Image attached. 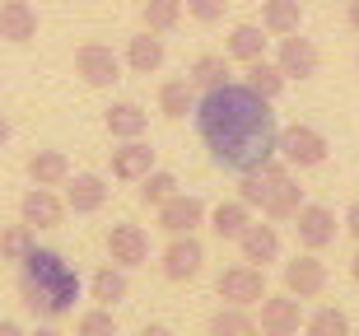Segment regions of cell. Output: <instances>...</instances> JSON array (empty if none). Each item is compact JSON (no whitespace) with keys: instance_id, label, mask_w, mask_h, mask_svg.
Returning a JSON list of instances; mask_svg holds the SVG:
<instances>
[{"instance_id":"obj_14","label":"cell","mask_w":359,"mask_h":336,"mask_svg":"<svg viewBox=\"0 0 359 336\" xmlns=\"http://www.w3.org/2000/svg\"><path fill=\"white\" fill-rule=\"evenodd\" d=\"M107 196H112V187H107L103 173H70L66 177V210H75V215H98L107 206Z\"/></svg>"},{"instance_id":"obj_10","label":"cell","mask_w":359,"mask_h":336,"mask_svg":"<svg viewBox=\"0 0 359 336\" xmlns=\"http://www.w3.org/2000/svg\"><path fill=\"white\" fill-rule=\"evenodd\" d=\"M107 257H112V267H121V271H135V267H145L149 262V234L140 224H112L107 229Z\"/></svg>"},{"instance_id":"obj_7","label":"cell","mask_w":359,"mask_h":336,"mask_svg":"<svg viewBox=\"0 0 359 336\" xmlns=\"http://www.w3.org/2000/svg\"><path fill=\"white\" fill-rule=\"evenodd\" d=\"M154 210H159L163 234H196V229L205 224V215H210L205 196H196V191H173V196L163 206H154Z\"/></svg>"},{"instance_id":"obj_42","label":"cell","mask_w":359,"mask_h":336,"mask_svg":"<svg viewBox=\"0 0 359 336\" xmlns=\"http://www.w3.org/2000/svg\"><path fill=\"white\" fill-rule=\"evenodd\" d=\"M28 336H61L56 327H38V332H28Z\"/></svg>"},{"instance_id":"obj_39","label":"cell","mask_w":359,"mask_h":336,"mask_svg":"<svg viewBox=\"0 0 359 336\" xmlns=\"http://www.w3.org/2000/svg\"><path fill=\"white\" fill-rule=\"evenodd\" d=\"M140 336H173V332H168L163 323H145V327H140Z\"/></svg>"},{"instance_id":"obj_5","label":"cell","mask_w":359,"mask_h":336,"mask_svg":"<svg viewBox=\"0 0 359 336\" xmlns=\"http://www.w3.org/2000/svg\"><path fill=\"white\" fill-rule=\"evenodd\" d=\"M121 70H126V61L112 47H103V42H84L80 52H75V75L89 89H112L121 80Z\"/></svg>"},{"instance_id":"obj_23","label":"cell","mask_w":359,"mask_h":336,"mask_svg":"<svg viewBox=\"0 0 359 336\" xmlns=\"http://www.w3.org/2000/svg\"><path fill=\"white\" fill-rule=\"evenodd\" d=\"M304 24V0H262V28L271 38H290Z\"/></svg>"},{"instance_id":"obj_28","label":"cell","mask_w":359,"mask_h":336,"mask_svg":"<svg viewBox=\"0 0 359 336\" xmlns=\"http://www.w3.org/2000/svg\"><path fill=\"white\" fill-rule=\"evenodd\" d=\"M187 80L196 84V89H215V84L233 80V61H229L224 52H201L196 61H191V70H187Z\"/></svg>"},{"instance_id":"obj_8","label":"cell","mask_w":359,"mask_h":336,"mask_svg":"<svg viewBox=\"0 0 359 336\" xmlns=\"http://www.w3.org/2000/svg\"><path fill=\"white\" fill-rule=\"evenodd\" d=\"M201 267H205V248H201L196 234H173V243L163 248L159 257V271H163V281H191V276H201Z\"/></svg>"},{"instance_id":"obj_27","label":"cell","mask_w":359,"mask_h":336,"mask_svg":"<svg viewBox=\"0 0 359 336\" xmlns=\"http://www.w3.org/2000/svg\"><path fill=\"white\" fill-rule=\"evenodd\" d=\"M159 112L168 121H182L187 112H196V84L191 80H163L159 84Z\"/></svg>"},{"instance_id":"obj_1","label":"cell","mask_w":359,"mask_h":336,"mask_svg":"<svg viewBox=\"0 0 359 336\" xmlns=\"http://www.w3.org/2000/svg\"><path fill=\"white\" fill-rule=\"evenodd\" d=\"M191 117H196V135L205 140L210 159L229 173H252L266 159H276V140H280L276 112L243 80L201 89Z\"/></svg>"},{"instance_id":"obj_40","label":"cell","mask_w":359,"mask_h":336,"mask_svg":"<svg viewBox=\"0 0 359 336\" xmlns=\"http://www.w3.org/2000/svg\"><path fill=\"white\" fill-rule=\"evenodd\" d=\"M10 135H14V126H10V117L0 112V145H10Z\"/></svg>"},{"instance_id":"obj_43","label":"cell","mask_w":359,"mask_h":336,"mask_svg":"<svg viewBox=\"0 0 359 336\" xmlns=\"http://www.w3.org/2000/svg\"><path fill=\"white\" fill-rule=\"evenodd\" d=\"M355 66H359V52H355Z\"/></svg>"},{"instance_id":"obj_32","label":"cell","mask_w":359,"mask_h":336,"mask_svg":"<svg viewBox=\"0 0 359 336\" xmlns=\"http://www.w3.org/2000/svg\"><path fill=\"white\" fill-rule=\"evenodd\" d=\"M33 248H38V229H28L24 220L0 234V262H24Z\"/></svg>"},{"instance_id":"obj_22","label":"cell","mask_w":359,"mask_h":336,"mask_svg":"<svg viewBox=\"0 0 359 336\" xmlns=\"http://www.w3.org/2000/svg\"><path fill=\"white\" fill-rule=\"evenodd\" d=\"M24 168L33 177V187H66V177H70L66 149H33Z\"/></svg>"},{"instance_id":"obj_4","label":"cell","mask_w":359,"mask_h":336,"mask_svg":"<svg viewBox=\"0 0 359 336\" xmlns=\"http://www.w3.org/2000/svg\"><path fill=\"white\" fill-rule=\"evenodd\" d=\"M215 295L224 299V304H233V309H252V304H262V299L271 295L266 290V271L252 267V262H233V267L219 271Z\"/></svg>"},{"instance_id":"obj_34","label":"cell","mask_w":359,"mask_h":336,"mask_svg":"<svg viewBox=\"0 0 359 336\" xmlns=\"http://www.w3.org/2000/svg\"><path fill=\"white\" fill-rule=\"evenodd\" d=\"M75 336H117V318H112V309H103V304L84 309L80 318H75Z\"/></svg>"},{"instance_id":"obj_36","label":"cell","mask_w":359,"mask_h":336,"mask_svg":"<svg viewBox=\"0 0 359 336\" xmlns=\"http://www.w3.org/2000/svg\"><path fill=\"white\" fill-rule=\"evenodd\" d=\"M341 229H346L350 238L359 243V201H350V206H346V220H341Z\"/></svg>"},{"instance_id":"obj_35","label":"cell","mask_w":359,"mask_h":336,"mask_svg":"<svg viewBox=\"0 0 359 336\" xmlns=\"http://www.w3.org/2000/svg\"><path fill=\"white\" fill-rule=\"evenodd\" d=\"M182 5H187V14H191L196 24H219L224 10H229V0H182Z\"/></svg>"},{"instance_id":"obj_44","label":"cell","mask_w":359,"mask_h":336,"mask_svg":"<svg viewBox=\"0 0 359 336\" xmlns=\"http://www.w3.org/2000/svg\"><path fill=\"white\" fill-rule=\"evenodd\" d=\"M350 336H359V332H350Z\"/></svg>"},{"instance_id":"obj_18","label":"cell","mask_w":359,"mask_h":336,"mask_svg":"<svg viewBox=\"0 0 359 336\" xmlns=\"http://www.w3.org/2000/svg\"><path fill=\"white\" fill-rule=\"evenodd\" d=\"M163 38L159 33H135L131 42H126V56H121V61H126V70H131V75H159L163 70Z\"/></svg>"},{"instance_id":"obj_30","label":"cell","mask_w":359,"mask_h":336,"mask_svg":"<svg viewBox=\"0 0 359 336\" xmlns=\"http://www.w3.org/2000/svg\"><path fill=\"white\" fill-rule=\"evenodd\" d=\"M304 336H350L346 309H336V304H322V309L304 313Z\"/></svg>"},{"instance_id":"obj_31","label":"cell","mask_w":359,"mask_h":336,"mask_svg":"<svg viewBox=\"0 0 359 336\" xmlns=\"http://www.w3.org/2000/svg\"><path fill=\"white\" fill-rule=\"evenodd\" d=\"M210 336H262V327H257V318L248 309L224 304V309L210 318Z\"/></svg>"},{"instance_id":"obj_26","label":"cell","mask_w":359,"mask_h":336,"mask_svg":"<svg viewBox=\"0 0 359 336\" xmlns=\"http://www.w3.org/2000/svg\"><path fill=\"white\" fill-rule=\"evenodd\" d=\"M89 295H93V304L117 309L121 299L131 295V281H126V271H121V267H103V271H93V276H89Z\"/></svg>"},{"instance_id":"obj_3","label":"cell","mask_w":359,"mask_h":336,"mask_svg":"<svg viewBox=\"0 0 359 336\" xmlns=\"http://www.w3.org/2000/svg\"><path fill=\"white\" fill-rule=\"evenodd\" d=\"M276 154L290 168H318V163H327V154H332V140L318 131V126H308V121H294V126H285L276 140Z\"/></svg>"},{"instance_id":"obj_11","label":"cell","mask_w":359,"mask_h":336,"mask_svg":"<svg viewBox=\"0 0 359 336\" xmlns=\"http://www.w3.org/2000/svg\"><path fill=\"white\" fill-rule=\"evenodd\" d=\"M285 290L294 299H322L327 295V262L318 253H299L294 262H285Z\"/></svg>"},{"instance_id":"obj_20","label":"cell","mask_w":359,"mask_h":336,"mask_svg":"<svg viewBox=\"0 0 359 336\" xmlns=\"http://www.w3.org/2000/svg\"><path fill=\"white\" fill-rule=\"evenodd\" d=\"M0 38L5 42H33L38 38V10L28 0H0Z\"/></svg>"},{"instance_id":"obj_6","label":"cell","mask_w":359,"mask_h":336,"mask_svg":"<svg viewBox=\"0 0 359 336\" xmlns=\"http://www.w3.org/2000/svg\"><path fill=\"white\" fill-rule=\"evenodd\" d=\"M290 224H294V234H299V248H304V253L332 248L336 229H341V224H336V210H332V206H318V201H304Z\"/></svg>"},{"instance_id":"obj_38","label":"cell","mask_w":359,"mask_h":336,"mask_svg":"<svg viewBox=\"0 0 359 336\" xmlns=\"http://www.w3.org/2000/svg\"><path fill=\"white\" fill-rule=\"evenodd\" d=\"M346 24L359 33V0H350V5H346Z\"/></svg>"},{"instance_id":"obj_19","label":"cell","mask_w":359,"mask_h":336,"mask_svg":"<svg viewBox=\"0 0 359 336\" xmlns=\"http://www.w3.org/2000/svg\"><path fill=\"white\" fill-rule=\"evenodd\" d=\"M103 126L112 140H140V135L149 131V112L140 108V103H131V98H121V103H112V108L103 112Z\"/></svg>"},{"instance_id":"obj_9","label":"cell","mask_w":359,"mask_h":336,"mask_svg":"<svg viewBox=\"0 0 359 336\" xmlns=\"http://www.w3.org/2000/svg\"><path fill=\"white\" fill-rule=\"evenodd\" d=\"M262 336H299L304 332V299L285 295H266L262 299V318H257Z\"/></svg>"},{"instance_id":"obj_17","label":"cell","mask_w":359,"mask_h":336,"mask_svg":"<svg viewBox=\"0 0 359 336\" xmlns=\"http://www.w3.org/2000/svg\"><path fill=\"white\" fill-rule=\"evenodd\" d=\"M266 42H271V33L262 24H233L224 38V56L238 61V66H252V61L266 56Z\"/></svg>"},{"instance_id":"obj_25","label":"cell","mask_w":359,"mask_h":336,"mask_svg":"<svg viewBox=\"0 0 359 336\" xmlns=\"http://www.w3.org/2000/svg\"><path fill=\"white\" fill-rule=\"evenodd\" d=\"M243 84H248V89H252L257 98H266V103H276L280 94H285V70L276 66V61H266V56H262V61H252V66H243Z\"/></svg>"},{"instance_id":"obj_15","label":"cell","mask_w":359,"mask_h":336,"mask_svg":"<svg viewBox=\"0 0 359 336\" xmlns=\"http://www.w3.org/2000/svg\"><path fill=\"white\" fill-rule=\"evenodd\" d=\"M238 253H243V262H252V267L266 271L271 262H280V229L252 220V224L243 229V238H238Z\"/></svg>"},{"instance_id":"obj_13","label":"cell","mask_w":359,"mask_h":336,"mask_svg":"<svg viewBox=\"0 0 359 336\" xmlns=\"http://www.w3.org/2000/svg\"><path fill=\"white\" fill-rule=\"evenodd\" d=\"M19 220L28 229H61L66 220V196H56V187H28L19 201Z\"/></svg>"},{"instance_id":"obj_24","label":"cell","mask_w":359,"mask_h":336,"mask_svg":"<svg viewBox=\"0 0 359 336\" xmlns=\"http://www.w3.org/2000/svg\"><path fill=\"white\" fill-rule=\"evenodd\" d=\"M299 206H304V187H299L294 173H290V177H280L276 187H271V196L262 201V215H266L271 224H285V220L299 215Z\"/></svg>"},{"instance_id":"obj_33","label":"cell","mask_w":359,"mask_h":336,"mask_svg":"<svg viewBox=\"0 0 359 336\" xmlns=\"http://www.w3.org/2000/svg\"><path fill=\"white\" fill-rule=\"evenodd\" d=\"M173 191H177V173H168V168H149L140 177V201L145 206H163Z\"/></svg>"},{"instance_id":"obj_21","label":"cell","mask_w":359,"mask_h":336,"mask_svg":"<svg viewBox=\"0 0 359 336\" xmlns=\"http://www.w3.org/2000/svg\"><path fill=\"white\" fill-rule=\"evenodd\" d=\"M252 220H257V215H252V206L233 196V201H219V206H215L210 215H205V224L215 229V238H224V243H238V238H243V229L252 224Z\"/></svg>"},{"instance_id":"obj_2","label":"cell","mask_w":359,"mask_h":336,"mask_svg":"<svg viewBox=\"0 0 359 336\" xmlns=\"http://www.w3.org/2000/svg\"><path fill=\"white\" fill-rule=\"evenodd\" d=\"M19 290H24V304L42 318H61V313L75 309V295H80V276L61 253L52 248H33V253L19 262Z\"/></svg>"},{"instance_id":"obj_37","label":"cell","mask_w":359,"mask_h":336,"mask_svg":"<svg viewBox=\"0 0 359 336\" xmlns=\"http://www.w3.org/2000/svg\"><path fill=\"white\" fill-rule=\"evenodd\" d=\"M0 336H28L19 323H10V318H0Z\"/></svg>"},{"instance_id":"obj_41","label":"cell","mask_w":359,"mask_h":336,"mask_svg":"<svg viewBox=\"0 0 359 336\" xmlns=\"http://www.w3.org/2000/svg\"><path fill=\"white\" fill-rule=\"evenodd\" d=\"M350 276L359 281V248H355V257H350Z\"/></svg>"},{"instance_id":"obj_16","label":"cell","mask_w":359,"mask_h":336,"mask_svg":"<svg viewBox=\"0 0 359 336\" xmlns=\"http://www.w3.org/2000/svg\"><path fill=\"white\" fill-rule=\"evenodd\" d=\"M149 168H154V145H149L145 135L140 140H121L112 149V177L117 182H140Z\"/></svg>"},{"instance_id":"obj_29","label":"cell","mask_w":359,"mask_h":336,"mask_svg":"<svg viewBox=\"0 0 359 336\" xmlns=\"http://www.w3.org/2000/svg\"><path fill=\"white\" fill-rule=\"evenodd\" d=\"M182 14H187V5L182 0H145L140 5V19H145V28L149 33H177V24H182Z\"/></svg>"},{"instance_id":"obj_12","label":"cell","mask_w":359,"mask_h":336,"mask_svg":"<svg viewBox=\"0 0 359 336\" xmlns=\"http://www.w3.org/2000/svg\"><path fill=\"white\" fill-rule=\"evenodd\" d=\"M276 66L285 70V80H313L322 66V52L313 38H299V33H290V38H280L276 47Z\"/></svg>"}]
</instances>
